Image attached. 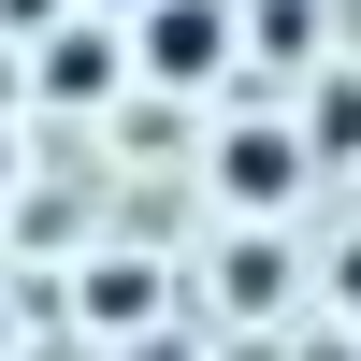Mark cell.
Returning a JSON list of instances; mask_svg holds the SVG:
<instances>
[{"label": "cell", "instance_id": "277c9868", "mask_svg": "<svg viewBox=\"0 0 361 361\" xmlns=\"http://www.w3.org/2000/svg\"><path fill=\"white\" fill-rule=\"evenodd\" d=\"M318 145H361V87H318V116H304V159Z\"/></svg>", "mask_w": 361, "mask_h": 361}, {"label": "cell", "instance_id": "6da1fadb", "mask_svg": "<svg viewBox=\"0 0 361 361\" xmlns=\"http://www.w3.org/2000/svg\"><path fill=\"white\" fill-rule=\"evenodd\" d=\"M130 73H145V87H217V73H231V0H145Z\"/></svg>", "mask_w": 361, "mask_h": 361}, {"label": "cell", "instance_id": "3957f363", "mask_svg": "<svg viewBox=\"0 0 361 361\" xmlns=\"http://www.w3.org/2000/svg\"><path fill=\"white\" fill-rule=\"evenodd\" d=\"M116 73H130V58H116L102 29H58V44H44V87H58V102H102Z\"/></svg>", "mask_w": 361, "mask_h": 361}, {"label": "cell", "instance_id": "5b68a950", "mask_svg": "<svg viewBox=\"0 0 361 361\" xmlns=\"http://www.w3.org/2000/svg\"><path fill=\"white\" fill-rule=\"evenodd\" d=\"M102 15H145V0H102Z\"/></svg>", "mask_w": 361, "mask_h": 361}, {"label": "cell", "instance_id": "7a4b0ae2", "mask_svg": "<svg viewBox=\"0 0 361 361\" xmlns=\"http://www.w3.org/2000/svg\"><path fill=\"white\" fill-rule=\"evenodd\" d=\"M217 188L260 217V202H289V188H304V145H289V130H231V145H217Z\"/></svg>", "mask_w": 361, "mask_h": 361}, {"label": "cell", "instance_id": "8992f818", "mask_svg": "<svg viewBox=\"0 0 361 361\" xmlns=\"http://www.w3.org/2000/svg\"><path fill=\"white\" fill-rule=\"evenodd\" d=\"M0 173H15V145H0Z\"/></svg>", "mask_w": 361, "mask_h": 361}]
</instances>
